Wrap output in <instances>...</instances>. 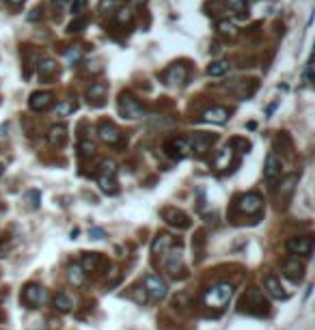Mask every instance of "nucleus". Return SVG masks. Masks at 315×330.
I'll return each mask as SVG.
<instances>
[{"mask_svg": "<svg viewBox=\"0 0 315 330\" xmlns=\"http://www.w3.org/2000/svg\"><path fill=\"white\" fill-rule=\"evenodd\" d=\"M52 304H54V309H58L61 313H67V311H71V307H74V300L69 298L67 291H58V294L52 298Z\"/></svg>", "mask_w": 315, "mask_h": 330, "instance_id": "26", "label": "nucleus"}, {"mask_svg": "<svg viewBox=\"0 0 315 330\" xmlns=\"http://www.w3.org/2000/svg\"><path fill=\"white\" fill-rule=\"evenodd\" d=\"M89 26V17L87 15H80V17H74V22L69 24V32H82L84 28Z\"/></svg>", "mask_w": 315, "mask_h": 330, "instance_id": "34", "label": "nucleus"}, {"mask_svg": "<svg viewBox=\"0 0 315 330\" xmlns=\"http://www.w3.org/2000/svg\"><path fill=\"white\" fill-rule=\"evenodd\" d=\"M84 9H87V0H71L69 2V13L74 17H80L84 13Z\"/></svg>", "mask_w": 315, "mask_h": 330, "instance_id": "35", "label": "nucleus"}, {"mask_svg": "<svg viewBox=\"0 0 315 330\" xmlns=\"http://www.w3.org/2000/svg\"><path fill=\"white\" fill-rule=\"evenodd\" d=\"M235 207H238L242 214H246V216H253V214L261 212L264 199H261L257 192H246V194H242V197L235 199Z\"/></svg>", "mask_w": 315, "mask_h": 330, "instance_id": "7", "label": "nucleus"}, {"mask_svg": "<svg viewBox=\"0 0 315 330\" xmlns=\"http://www.w3.org/2000/svg\"><path fill=\"white\" fill-rule=\"evenodd\" d=\"M229 61H214L212 65L207 67V76L209 78H220V76H225L227 71H229Z\"/></svg>", "mask_w": 315, "mask_h": 330, "instance_id": "30", "label": "nucleus"}, {"mask_svg": "<svg viewBox=\"0 0 315 330\" xmlns=\"http://www.w3.org/2000/svg\"><path fill=\"white\" fill-rule=\"evenodd\" d=\"M229 119V110L225 106H212L203 112V121L207 123H216V125H222Z\"/></svg>", "mask_w": 315, "mask_h": 330, "instance_id": "21", "label": "nucleus"}, {"mask_svg": "<svg viewBox=\"0 0 315 330\" xmlns=\"http://www.w3.org/2000/svg\"><path fill=\"white\" fill-rule=\"evenodd\" d=\"M233 155H235V149L233 147H225V149H220L218 153H216V158H214V168L216 171H227L229 166L233 164Z\"/></svg>", "mask_w": 315, "mask_h": 330, "instance_id": "19", "label": "nucleus"}, {"mask_svg": "<svg viewBox=\"0 0 315 330\" xmlns=\"http://www.w3.org/2000/svg\"><path fill=\"white\" fill-rule=\"evenodd\" d=\"M89 235H91V239H102L104 237V231L102 229H91Z\"/></svg>", "mask_w": 315, "mask_h": 330, "instance_id": "43", "label": "nucleus"}, {"mask_svg": "<svg viewBox=\"0 0 315 330\" xmlns=\"http://www.w3.org/2000/svg\"><path fill=\"white\" fill-rule=\"evenodd\" d=\"M305 80L307 82H313V63L309 61L307 63V71H305Z\"/></svg>", "mask_w": 315, "mask_h": 330, "instance_id": "42", "label": "nucleus"}, {"mask_svg": "<svg viewBox=\"0 0 315 330\" xmlns=\"http://www.w3.org/2000/svg\"><path fill=\"white\" fill-rule=\"evenodd\" d=\"M225 4L229 6V11L238 13V15H244V13H246V9H248L246 0H225Z\"/></svg>", "mask_w": 315, "mask_h": 330, "instance_id": "33", "label": "nucleus"}, {"mask_svg": "<svg viewBox=\"0 0 315 330\" xmlns=\"http://www.w3.org/2000/svg\"><path fill=\"white\" fill-rule=\"evenodd\" d=\"M281 160L277 158V153H268L266 158V164H264V177L270 181V184H274L279 177H281Z\"/></svg>", "mask_w": 315, "mask_h": 330, "instance_id": "16", "label": "nucleus"}, {"mask_svg": "<svg viewBox=\"0 0 315 330\" xmlns=\"http://www.w3.org/2000/svg\"><path fill=\"white\" fill-rule=\"evenodd\" d=\"M82 56H84V52H82L80 45H74V48H69L67 54H65V58H67L69 65H78V63L82 61Z\"/></svg>", "mask_w": 315, "mask_h": 330, "instance_id": "32", "label": "nucleus"}, {"mask_svg": "<svg viewBox=\"0 0 315 330\" xmlns=\"http://www.w3.org/2000/svg\"><path fill=\"white\" fill-rule=\"evenodd\" d=\"M6 2H9V4H24L26 0H6Z\"/></svg>", "mask_w": 315, "mask_h": 330, "instance_id": "45", "label": "nucleus"}, {"mask_svg": "<svg viewBox=\"0 0 315 330\" xmlns=\"http://www.w3.org/2000/svg\"><path fill=\"white\" fill-rule=\"evenodd\" d=\"M296 184H298V175H287V177L281 181V188H279V199L283 201V205H287V201L292 199L294 190H296Z\"/></svg>", "mask_w": 315, "mask_h": 330, "instance_id": "22", "label": "nucleus"}, {"mask_svg": "<svg viewBox=\"0 0 315 330\" xmlns=\"http://www.w3.org/2000/svg\"><path fill=\"white\" fill-rule=\"evenodd\" d=\"M203 246H205V233L199 231L196 233V237H194V242H192V248H194V255L196 257H203Z\"/></svg>", "mask_w": 315, "mask_h": 330, "instance_id": "37", "label": "nucleus"}, {"mask_svg": "<svg viewBox=\"0 0 315 330\" xmlns=\"http://www.w3.org/2000/svg\"><path fill=\"white\" fill-rule=\"evenodd\" d=\"M173 248V237L170 233H158L152 242V252L154 255H166V252Z\"/></svg>", "mask_w": 315, "mask_h": 330, "instance_id": "20", "label": "nucleus"}, {"mask_svg": "<svg viewBox=\"0 0 315 330\" xmlns=\"http://www.w3.org/2000/svg\"><path fill=\"white\" fill-rule=\"evenodd\" d=\"M58 71L56 67V61H52V58H43L41 63L37 65V74L39 78H43V80H48V78H52Z\"/></svg>", "mask_w": 315, "mask_h": 330, "instance_id": "27", "label": "nucleus"}, {"mask_svg": "<svg viewBox=\"0 0 315 330\" xmlns=\"http://www.w3.org/2000/svg\"><path fill=\"white\" fill-rule=\"evenodd\" d=\"M281 270H283V276L290 278L292 283H300L305 278V263L298 257H287L283 265H281Z\"/></svg>", "mask_w": 315, "mask_h": 330, "instance_id": "8", "label": "nucleus"}, {"mask_svg": "<svg viewBox=\"0 0 315 330\" xmlns=\"http://www.w3.org/2000/svg\"><path fill=\"white\" fill-rule=\"evenodd\" d=\"M119 114L123 119H143L145 110H143V104L136 100L132 93H121L119 95Z\"/></svg>", "mask_w": 315, "mask_h": 330, "instance_id": "5", "label": "nucleus"}, {"mask_svg": "<svg viewBox=\"0 0 315 330\" xmlns=\"http://www.w3.org/2000/svg\"><path fill=\"white\" fill-rule=\"evenodd\" d=\"M143 289H145V294H147V298L152 302H160L168 294L166 281L160 278L158 274H145V278H143Z\"/></svg>", "mask_w": 315, "mask_h": 330, "instance_id": "3", "label": "nucleus"}, {"mask_svg": "<svg viewBox=\"0 0 315 330\" xmlns=\"http://www.w3.org/2000/svg\"><path fill=\"white\" fill-rule=\"evenodd\" d=\"M164 153L170 160H183L190 153V142L186 138H170L164 142Z\"/></svg>", "mask_w": 315, "mask_h": 330, "instance_id": "9", "label": "nucleus"}, {"mask_svg": "<svg viewBox=\"0 0 315 330\" xmlns=\"http://www.w3.org/2000/svg\"><path fill=\"white\" fill-rule=\"evenodd\" d=\"M100 175H106V177H115L117 175V164L113 160H104L100 164Z\"/></svg>", "mask_w": 315, "mask_h": 330, "instance_id": "36", "label": "nucleus"}, {"mask_svg": "<svg viewBox=\"0 0 315 330\" xmlns=\"http://www.w3.org/2000/svg\"><path fill=\"white\" fill-rule=\"evenodd\" d=\"M238 309L240 313H248V315H268L270 313V302L264 298V294H261L259 289H248L244 296L240 298L238 302Z\"/></svg>", "mask_w": 315, "mask_h": 330, "instance_id": "1", "label": "nucleus"}, {"mask_svg": "<svg viewBox=\"0 0 315 330\" xmlns=\"http://www.w3.org/2000/svg\"><path fill=\"white\" fill-rule=\"evenodd\" d=\"M264 289L270 294L272 298H285L287 294L283 291V285H281V281L274 274H268L266 278H264Z\"/></svg>", "mask_w": 315, "mask_h": 330, "instance_id": "24", "label": "nucleus"}, {"mask_svg": "<svg viewBox=\"0 0 315 330\" xmlns=\"http://www.w3.org/2000/svg\"><path fill=\"white\" fill-rule=\"evenodd\" d=\"M212 145H214V136L199 132V134L192 136V140H190V151H196L199 155H203V153L209 151V147H212Z\"/></svg>", "mask_w": 315, "mask_h": 330, "instance_id": "17", "label": "nucleus"}, {"mask_svg": "<svg viewBox=\"0 0 315 330\" xmlns=\"http://www.w3.org/2000/svg\"><path fill=\"white\" fill-rule=\"evenodd\" d=\"M216 30H218V35L229 37V39H233L235 35H238V28H235V24H231L229 19H218V22H216Z\"/></svg>", "mask_w": 315, "mask_h": 330, "instance_id": "29", "label": "nucleus"}, {"mask_svg": "<svg viewBox=\"0 0 315 330\" xmlns=\"http://www.w3.org/2000/svg\"><path fill=\"white\" fill-rule=\"evenodd\" d=\"M48 289L41 287L37 283H28L22 291V304H26L28 309H39L41 304L48 302Z\"/></svg>", "mask_w": 315, "mask_h": 330, "instance_id": "4", "label": "nucleus"}, {"mask_svg": "<svg viewBox=\"0 0 315 330\" xmlns=\"http://www.w3.org/2000/svg\"><path fill=\"white\" fill-rule=\"evenodd\" d=\"M48 140H50L52 147H63L65 142H67V127H65L63 123L52 125L50 127V134H48Z\"/></svg>", "mask_w": 315, "mask_h": 330, "instance_id": "23", "label": "nucleus"}, {"mask_svg": "<svg viewBox=\"0 0 315 330\" xmlns=\"http://www.w3.org/2000/svg\"><path fill=\"white\" fill-rule=\"evenodd\" d=\"M104 265H108V261L104 255H100V252H84L82 259H80V268H82L84 274H87V272L102 270Z\"/></svg>", "mask_w": 315, "mask_h": 330, "instance_id": "14", "label": "nucleus"}, {"mask_svg": "<svg viewBox=\"0 0 315 330\" xmlns=\"http://www.w3.org/2000/svg\"><path fill=\"white\" fill-rule=\"evenodd\" d=\"M93 142H91V140H82L80 142V153H84V155H91V153H93Z\"/></svg>", "mask_w": 315, "mask_h": 330, "instance_id": "41", "label": "nucleus"}, {"mask_svg": "<svg viewBox=\"0 0 315 330\" xmlns=\"http://www.w3.org/2000/svg\"><path fill=\"white\" fill-rule=\"evenodd\" d=\"M274 108H277V104H270V106H268V108H266V114H268V116H270V114L274 112Z\"/></svg>", "mask_w": 315, "mask_h": 330, "instance_id": "44", "label": "nucleus"}, {"mask_svg": "<svg viewBox=\"0 0 315 330\" xmlns=\"http://www.w3.org/2000/svg\"><path fill=\"white\" fill-rule=\"evenodd\" d=\"M162 218L166 224H170L173 229H179V231H186V229H190V224H192L190 216L183 210H179V207H164Z\"/></svg>", "mask_w": 315, "mask_h": 330, "instance_id": "6", "label": "nucleus"}, {"mask_svg": "<svg viewBox=\"0 0 315 330\" xmlns=\"http://www.w3.org/2000/svg\"><path fill=\"white\" fill-rule=\"evenodd\" d=\"M106 95H108V84L97 80V82H91V87L87 91V97H89V104L95 108H100L106 104Z\"/></svg>", "mask_w": 315, "mask_h": 330, "instance_id": "11", "label": "nucleus"}, {"mask_svg": "<svg viewBox=\"0 0 315 330\" xmlns=\"http://www.w3.org/2000/svg\"><path fill=\"white\" fill-rule=\"evenodd\" d=\"M71 112H76V104H74V102H69V100H63V102H58L56 106H54V114H56V116H61V119L69 116Z\"/></svg>", "mask_w": 315, "mask_h": 330, "instance_id": "31", "label": "nucleus"}, {"mask_svg": "<svg viewBox=\"0 0 315 330\" xmlns=\"http://www.w3.org/2000/svg\"><path fill=\"white\" fill-rule=\"evenodd\" d=\"M186 76H188V67L183 63H175L170 65L168 71L164 74V80H166V84H170V87H179V84L186 82Z\"/></svg>", "mask_w": 315, "mask_h": 330, "instance_id": "15", "label": "nucleus"}, {"mask_svg": "<svg viewBox=\"0 0 315 330\" xmlns=\"http://www.w3.org/2000/svg\"><path fill=\"white\" fill-rule=\"evenodd\" d=\"M26 199H28V205L32 210H37L39 203H41V194H39V190H28L26 192Z\"/></svg>", "mask_w": 315, "mask_h": 330, "instance_id": "38", "label": "nucleus"}, {"mask_svg": "<svg viewBox=\"0 0 315 330\" xmlns=\"http://www.w3.org/2000/svg\"><path fill=\"white\" fill-rule=\"evenodd\" d=\"M0 177H2V166H0Z\"/></svg>", "mask_w": 315, "mask_h": 330, "instance_id": "46", "label": "nucleus"}, {"mask_svg": "<svg viewBox=\"0 0 315 330\" xmlns=\"http://www.w3.org/2000/svg\"><path fill=\"white\" fill-rule=\"evenodd\" d=\"M52 102H54V95L50 91H35L28 100V106L32 112H45L52 106Z\"/></svg>", "mask_w": 315, "mask_h": 330, "instance_id": "13", "label": "nucleus"}, {"mask_svg": "<svg viewBox=\"0 0 315 330\" xmlns=\"http://www.w3.org/2000/svg\"><path fill=\"white\" fill-rule=\"evenodd\" d=\"M117 22H119V24H130V22H132V11H130V9H119V11H117Z\"/></svg>", "mask_w": 315, "mask_h": 330, "instance_id": "39", "label": "nucleus"}, {"mask_svg": "<svg viewBox=\"0 0 315 330\" xmlns=\"http://www.w3.org/2000/svg\"><path fill=\"white\" fill-rule=\"evenodd\" d=\"M233 296V285L231 283H220L216 285V287H209L205 291V296H203V300L209 309H222L225 304H229Z\"/></svg>", "mask_w": 315, "mask_h": 330, "instance_id": "2", "label": "nucleus"}, {"mask_svg": "<svg viewBox=\"0 0 315 330\" xmlns=\"http://www.w3.org/2000/svg\"><path fill=\"white\" fill-rule=\"evenodd\" d=\"M97 134H100V140H104L106 145H119L121 142V129L113 121H102L97 127Z\"/></svg>", "mask_w": 315, "mask_h": 330, "instance_id": "12", "label": "nucleus"}, {"mask_svg": "<svg viewBox=\"0 0 315 330\" xmlns=\"http://www.w3.org/2000/svg\"><path fill=\"white\" fill-rule=\"evenodd\" d=\"M130 298H132V300H136L139 304H143L147 300V294H145V289H139V287H134L132 291H130Z\"/></svg>", "mask_w": 315, "mask_h": 330, "instance_id": "40", "label": "nucleus"}, {"mask_svg": "<svg viewBox=\"0 0 315 330\" xmlns=\"http://www.w3.org/2000/svg\"><path fill=\"white\" fill-rule=\"evenodd\" d=\"M97 186H100V190L104 194H117L119 192V184H117L115 177H106V175H97Z\"/></svg>", "mask_w": 315, "mask_h": 330, "instance_id": "25", "label": "nucleus"}, {"mask_svg": "<svg viewBox=\"0 0 315 330\" xmlns=\"http://www.w3.org/2000/svg\"><path fill=\"white\" fill-rule=\"evenodd\" d=\"M166 270L170 272V274H177V272H181L183 270V252L181 248L177 246V248H170L166 252Z\"/></svg>", "mask_w": 315, "mask_h": 330, "instance_id": "18", "label": "nucleus"}, {"mask_svg": "<svg viewBox=\"0 0 315 330\" xmlns=\"http://www.w3.org/2000/svg\"><path fill=\"white\" fill-rule=\"evenodd\" d=\"M67 278H69V283L74 285V287H82V285H84V278H87V274L82 272L80 265L74 263V265H69V268H67Z\"/></svg>", "mask_w": 315, "mask_h": 330, "instance_id": "28", "label": "nucleus"}, {"mask_svg": "<svg viewBox=\"0 0 315 330\" xmlns=\"http://www.w3.org/2000/svg\"><path fill=\"white\" fill-rule=\"evenodd\" d=\"M287 250L292 252V255H300V257H311L313 252V239L309 235H303V237H292L290 242H287Z\"/></svg>", "mask_w": 315, "mask_h": 330, "instance_id": "10", "label": "nucleus"}]
</instances>
